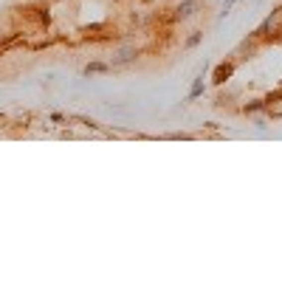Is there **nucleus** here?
Listing matches in <instances>:
<instances>
[{
	"instance_id": "obj_9",
	"label": "nucleus",
	"mask_w": 282,
	"mask_h": 282,
	"mask_svg": "<svg viewBox=\"0 0 282 282\" xmlns=\"http://www.w3.org/2000/svg\"><path fill=\"white\" fill-rule=\"evenodd\" d=\"M201 43H203V31L198 28V31H189V37L184 40V48L186 51H192V48H198Z\"/></svg>"
},
{
	"instance_id": "obj_8",
	"label": "nucleus",
	"mask_w": 282,
	"mask_h": 282,
	"mask_svg": "<svg viewBox=\"0 0 282 282\" xmlns=\"http://www.w3.org/2000/svg\"><path fill=\"white\" fill-rule=\"evenodd\" d=\"M105 70H110V62H99V60H93V62H88V65L82 68V73H85V76H90V73H105Z\"/></svg>"
},
{
	"instance_id": "obj_6",
	"label": "nucleus",
	"mask_w": 282,
	"mask_h": 282,
	"mask_svg": "<svg viewBox=\"0 0 282 282\" xmlns=\"http://www.w3.org/2000/svg\"><path fill=\"white\" fill-rule=\"evenodd\" d=\"M263 107H265V99H246V102L240 105V113L243 116H257V113H263Z\"/></svg>"
},
{
	"instance_id": "obj_11",
	"label": "nucleus",
	"mask_w": 282,
	"mask_h": 282,
	"mask_svg": "<svg viewBox=\"0 0 282 282\" xmlns=\"http://www.w3.org/2000/svg\"><path fill=\"white\" fill-rule=\"evenodd\" d=\"M51 122H54V124H65L68 119H65L62 113H51Z\"/></svg>"
},
{
	"instance_id": "obj_7",
	"label": "nucleus",
	"mask_w": 282,
	"mask_h": 282,
	"mask_svg": "<svg viewBox=\"0 0 282 282\" xmlns=\"http://www.w3.org/2000/svg\"><path fill=\"white\" fill-rule=\"evenodd\" d=\"M203 90H206V82H203V73H201V76L192 79V88H189V93H186V102H198V99L203 96Z\"/></svg>"
},
{
	"instance_id": "obj_2",
	"label": "nucleus",
	"mask_w": 282,
	"mask_h": 282,
	"mask_svg": "<svg viewBox=\"0 0 282 282\" xmlns=\"http://www.w3.org/2000/svg\"><path fill=\"white\" fill-rule=\"evenodd\" d=\"M234 70H237V60H234V54H231V57H226L223 62H217V65L212 68V85L223 88V85L234 76Z\"/></svg>"
},
{
	"instance_id": "obj_1",
	"label": "nucleus",
	"mask_w": 282,
	"mask_h": 282,
	"mask_svg": "<svg viewBox=\"0 0 282 282\" xmlns=\"http://www.w3.org/2000/svg\"><path fill=\"white\" fill-rule=\"evenodd\" d=\"M248 37H254L260 45L263 43H282V6H277Z\"/></svg>"
},
{
	"instance_id": "obj_10",
	"label": "nucleus",
	"mask_w": 282,
	"mask_h": 282,
	"mask_svg": "<svg viewBox=\"0 0 282 282\" xmlns=\"http://www.w3.org/2000/svg\"><path fill=\"white\" fill-rule=\"evenodd\" d=\"M231 6H234V0H226V3H223V11H220V17H229V9Z\"/></svg>"
},
{
	"instance_id": "obj_5",
	"label": "nucleus",
	"mask_w": 282,
	"mask_h": 282,
	"mask_svg": "<svg viewBox=\"0 0 282 282\" xmlns=\"http://www.w3.org/2000/svg\"><path fill=\"white\" fill-rule=\"evenodd\" d=\"M139 60V48H119V51L110 57V68H119V65H130V62Z\"/></svg>"
},
{
	"instance_id": "obj_4",
	"label": "nucleus",
	"mask_w": 282,
	"mask_h": 282,
	"mask_svg": "<svg viewBox=\"0 0 282 282\" xmlns=\"http://www.w3.org/2000/svg\"><path fill=\"white\" fill-rule=\"evenodd\" d=\"M263 99H265L263 113L268 116V119H282V88L268 90V93H265Z\"/></svg>"
},
{
	"instance_id": "obj_12",
	"label": "nucleus",
	"mask_w": 282,
	"mask_h": 282,
	"mask_svg": "<svg viewBox=\"0 0 282 282\" xmlns=\"http://www.w3.org/2000/svg\"><path fill=\"white\" fill-rule=\"evenodd\" d=\"M254 124H257V127H260V130H265V127H268V124H265V119H263V116H257V119H254Z\"/></svg>"
},
{
	"instance_id": "obj_3",
	"label": "nucleus",
	"mask_w": 282,
	"mask_h": 282,
	"mask_svg": "<svg viewBox=\"0 0 282 282\" xmlns=\"http://www.w3.org/2000/svg\"><path fill=\"white\" fill-rule=\"evenodd\" d=\"M203 9L201 0H178L175 9H172V23H186V20L198 17Z\"/></svg>"
}]
</instances>
